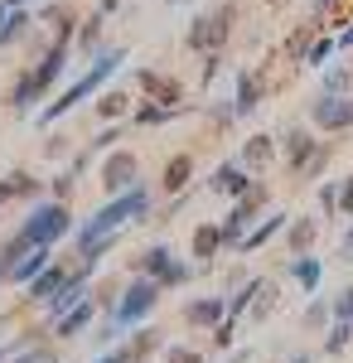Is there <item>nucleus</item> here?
Segmentation results:
<instances>
[{
    "mask_svg": "<svg viewBox=\"0 0 353 363\" xmlns=\"http://www.w3.org/2000/svg\"><path fill=\"white\" fill-rule=\"evenodd\" d=\"M145 203H150V199H145V189H136V184H131V189H121V199H111L102 213H92V218L78 228V247H82V257H97V252H102V242H107L116 228L145 213Z\"/></svg>",
    "mask_w": 353,
    "mask_h": 363,
    "instance_id": "1",
    "label": "nucleus"
},
{
    "mask_svg": "<svg viewBox=\"0 0 353 363\" xmlns=\"http://www.w3.org/2000/svg\"><path fill=\"white\" fill-rule=\"evenodd\" d=\"M121 63H126V49H97V54H92V68H87V73H82L73 87H63V97H58V102H49V107L39 112V121H58V116H68V112L82 102V97H92L97 87L107 83Z\"/></svg>",
    "mask_w": 353,
    "mask_h": 363,
    "instance_id": "2",
    "label": "nucleus"
},
{
    "mask_svg": "<svg viewBox=\"0 0 353 363\" xmlns=\"http://www.w3.org/2000/svg\"><path fill=\"white\" fill-rule=\"evenodd\" d=\"M232 20H237V5H232V0H223V5H213V10L194 15L184 44H189L194 54H218V49L228 44V34H232Z\"/></svg>",
    "mask_w": 353,
    "mask_h": 363,
    "instance_id": "3",
    "label": "nucleus"
},
{
    "mask_svg": "<svg viewBox=\"0 0 353 363\" xmlns=\"http://www.w3.org/2000/svg\"><path fill=\"white\" fill-rule=\"evenodd\" d=\"M73 228V218H68V208L63 203H39L34 213H29V223L20 228V242L25 247H49V242H58L63 233Z\"/></svg>",
    "mask_w": 353,
    "mask_h": 363,
    "instance_id": "4",
    "label": "nucleus"
},
{
    "mask_svg": "<svg viewBox=\"0 0 353 363\" xmlns=\"http://www.w3.org/2000/svg\"><path fill=\"white\" fill-rule=\"evenodd\" d=\"M310 121L320 131H353V102L349 92H320L315 107H310Z\"/></svg>",
    "mask_w": 353,
    "mask_h": 363,
    "instance_id": "5",
    "label": "nucleus"
},
{
    "mask_svg": "<svg viewBox=\"0 0 353 363\" xmlns=\"http://www.w3.org/2000/svg\"><path fill=\"white\" fill-rule=\"evenodd\" d=\"M155 296H160V281H131L126 301L116 306V325H136L140 315L155 306Z\"/></svg>",
    "mask_w": 353,
    "mask_h": 363,
    "instance_id": "6",
    "label": "nucleus"
},
{
    "mask_svg": "<svg viewBox=\"0 0 353 363\" xmlns=\"http://www.w3.org/2000/svg\"><path fill=\"white\" fill-rule=\"evenodd\" d=\"M68 54H73V44L54 39V44H49V54L39 58V68H29V73H34V83H39V92H49V87L63 78V68H68Z\"/></svg>",
    "mask_w": 353,
    "mask_h": 363,
    "instance_id": "7",
    "label": "nucleus"
},
{
    "mask_svg": "<svg viewBox=\"0 0 353 363\" xmlns=\"http://www.w3.org/2000/svg\"><path fill=\"white\" fill-rule=\"evenodd\" d=\"M136 155H131V150H116V155H111L107 160V169H102V184H107L111 194H116V189H131V184H136Z\"/></svg>",
    "mask_w": 353,
    "mask_h": 363,
    "instance_id": "8",
    "label": "nucleus"
},
{
    "mask_svg": "<svg viewBox=\"0 0 353 363\" xmlns=\"http://www.w3.org/2000/svg\"><path fill=\"white\" fill-rule=\"evenodd\" d=\"M262 107V78L257 73H237V97H232V116H252Z\"/></svg>",
    "mask_w": 353,
    "mask_h": 363,
    "instance_id": "9",
    "label": "nucleus"
},
{
    "mask_svg": "<svg viewBox=\"0 0 353 363\" xmlns=\"http://www.w3.org/2000/svg\"><path fill=\"white\" fill-rule=\"evenodd\" d=\"M213 189H218V194L242 199L247 189H252V179H247V169H242V165H218V174H213Z\"/></svg>",
    "mask_w": 353,
    "mask_h": 363,
    "instance_id": "10",
    "label": "nucleus"
},
{
    "mask_svg": "<svg viewBox=\"0 0 353 363\" xmlns=\"http://www.w3.org/2000/svg\"><path fill=\"white\" fill-rule=\"evenodd\" d=\"M29 25H34V20L25 15V5H5V20H0V44H15V39H25Z\"/></svg>",
    "mask_w": 353,
    "mask_h": 363,
    "instance_id": "11",
    "label": "nucleus"
},
{
    "mask_svg": "<svg viewBox=\"0 0 353 363\" xmlns=\"http://www.w3.org/2000/svg\"><path fill=\"white\" fill-rule=\"evenodd\" d=\"M145 272H150V277H160L164 286H174V281H184V267H174V262H169V252H164V247L145 252Z\"/></svg>",
    "mask_w": 353,
    "mask_h": 363,
    "instance_id": "12",
    "label": "nucleus"
},
{
    "mask_svg": "<svg viewBox=\"0 0 353 363\" xmlns=\"http://www.w3.org/2000/svg\"><path fill=\"white\" fill-rule=\"evenodd\" d=\"M102 25H107V15H87V20H82V29L73 34L78 54H97V49H102Z\"/></svg>",
    "mask_w": 353,
    "mask_h": 363,
    "instance_id": "13",
    "label": "nucleus"
},
{
    "mask_svg": "<svg viewBox=\"0 0 353 363\" xmlns=\"http://www.w3.org/2000/svg\"><path fill=\"white\" fill-rule=\"evenodd\" d=\"M34 97H44L39 83H34V73H20V83L10 87V107H15V112H29V107H34Z\"/></svg>",
    "mask_w": 353,
    "mask_h": 363,
    "instance_id": "14",
    "label": "nucleus"
},
{
    "mask_svg": "<svg viewBox=\"0 0 353 363\" xmlns=\"http://www.w3.org/2000/svg\"><path fill=\"white\" fill-rule=\"evenodd\" d=\"M44 267H49V247H29V257H25V262H15V267H5V272H10L15 281H29L34 272H44Z\"/></svg>",
    "mask_w": 353,
    "mask_h": 363,
    "instance_id": "15",
    "label": "nucleus"
},
{
    "mask_svg": "<svg viewBox=\"0 0 353 363\" xmlns=\"http://www.w3.org/2000/svg\"><path fill=\"white\" fill-rule=\"evenodd\" d=\"M194 174V155H174L169 165H164V189H184Z\"/></svg>",
    "mask_w": 353,
    "mask_h": 363,
    "instance_id": "16",
    "label": "nucleus"
},
{
    "mask_svg": "<svg viewBox=\"0 0 353 363\" xmlns=\"http://www.w3.org/2000/svg\"><path fill=\"white\" fill-rule=\"evenodd\" d=\"M281 228H286V213H271V218H267V223L257 228V233H242V247L252 252V247H262V242H271V238L281 233Z\"/></svg>",
    "mask_w": 353,
    "mask_h": 363,
    "instance_id": "17",
    "label": "nucleus"
},
{
    "mask_svg": "<svg viewBox=\"0 0 353 363\" xmlns=\"http://www.w3.org/2000/svg\"><path fill=\"white\" fill-rule=\"evenodd\" d=\"M271 150H276V145H271V136H252V140H247V150H242V165L262 169L267 160H271Z\"/></svg>",
    "mask_w": 353,
    "mask_h": 363,
    "instance_id": "18",
    "label": "nucleus"
},
{
    "mask_svg": "<svg viewBox=\"0 0 353 363\" xmlns=\"http://www.w3.org/2000/svg\"><path fill=\"white\" fill-rule=\"evenodd\" d=\"M334 49H339V44H334L329 34H320V39H310V49H305V58H300V63H310V68H325Z\"/></svg>",
    "mask_w": 353,
    "mask_h": 363,
    "instance_id": "19",
    "label": "nucleus"
},
{
    "mask_svg": "<svg viewBox=\"0 0 353 363\" xmlns=\"http://www.w3.org/2000/svg\"><path fill=\"white\" fill-rule=\"evenodd\" d=\"M291 272H296V281L305 286V291H315V286H320V262H315V257H296V267H291Z\"/></svg>",
    "mask_w": 353,
    "mask_h": 363,
    "instance_id": "20",
    "label": "nucleus"
},
{
    "mask_svg": "<svg viewBox=\"0 0 353 363\" xmlns=\"http://www.w3.org/2000/svg\"><path fill=\"white\" fill-rule=\"evenodd\" d=\"M169 116H179V107H169V102L155 107V102H150V107H140V112H136V121H140V126H160V121H169Z\"/></svg>",
    "mask_w": 353,
    "mask_h": 363,
    "instance_id": "21",
    "label": "nucleus"
},
{
    "mask_svg": "<svg viewBox=\"0 0 353 363\" xmlns=\"http://www.w3.org/2000/svg\"><path fill=\"white\" fill-rule=\"evenodd\" d=\"M349 339H353V320H334V330H329V339H325V354H339Z\"/></svg>",
    "mask_w": 353,
    "mask_h": 363,
    "instance_id": "22",
    "label": "nucleus"
},
{
    "mask_svg": "<svg viewBox=\"0 0 353 363\" xmlns=\"http://www.w3.org/2000/svg\"><path fill=\"white\" fill-rule=\"evenodd\" d=\"M189 320H198V325H218V320H223V301H198V306H189Z\"/></svg>",
    "mask_w": 353,
    "mask_h": 363,
    "instance_id": "23",
    "label": "nucleus"
},
{
    "mask_svg": "<svg viewBox=\"0 0 353 363\" xmlns=\"http://www.w3.org/2000/svg\"><path fill=\"white\" fill-rule=\"evenodd\" d=\"M87 315H92V306H87V301H78V310H68V315H63L58 335H78L82 325H87Z\"/></svg>",
    "mask_w": 353,
    "mask_h": 363,
    "instance_id": "24",
    "label": "nucleus"
},
{
    "mask_svg": "<svg viewBox=\"0 0 353 363\" xmlns=\"http://www.w3.org/2000/svg\"><path fill=\"white\" fill-rule=\"evenodd\" d=\"M349 87H353L349 68H329V73H325V92H349Z\"/></svg>",
    "mask_w": 353,
    "mask_h": 363,
    "instance_id": "25",
    "label": "nucleus"
},
{
    "mask_svg": "<svg viewBox=\"0 0 353 363\" xmlns=\"http://www.w3.org/2000/svg\"><path fill=\"white\" fill-rule=\"evenodd\" d=\"M97 112H102V116H121V112H126V97H121V92H102Z\"/></svg>",
    "mask_w": 353,
    "mask_h": 363,
    "instance_id": "26",
    "label": "nucleus"
},
{
    "mask_svg": "<svg viewBox=\"0 0 353 363\" xmlns=\"http://www.w3.org/2000/svg\"><path fill=\"white\" fill-rule=\"evenodd\" d=\"M58 286H63V272H44V277L34 281V301H39V296H54Z\"/></svg>",
    "mask_w": 353,
    "mask_h": 363,
    "instance_id": "27",
    "label": "nucleus"
},
{
    "mask_svg": "<svg viewBox=\"0 0 353 363\" xmlns=\"http://www.w3.org/2000/svg\"><path fill=\"white\" fill-rule=\"evenodd\" d=\"M310 238H315V223H310V218L291 228V247H296V252H305V247H310Z\"/></svg>",
    "mask_w": 353,
    "mask_h": 363,
    "instance_id": "28",
    "label": "nucleus"
},
{
    "mask_svg": "<svg viewBox=\"0 0 353 363\" xmlns=\"http://www.w3.org/2000/svg\"><path fill=\"white\" fill-rule=\"evenodd\" d=\"M334 213H344V218H353V174L339 184V203H334Z\"/></svg>",
    "mask_w": 353,
    "mask_h": 363,
    "instance_id": "29",
    "label": "nucleus"
},
{
    "mask_svg": "<svg viewBox=\"0 0 353 363\" xmlns=\"http://www.w3.org/2000/svg\"><path fill=\"white\" fill-rule=\"evenodd\" d=\"M78 296H82V286H78V281H63V291L54 296V310H68L73 301H78Z\"/></svg>",
    "mask_w": 353,
    "mask_h": 363,
    "instance_id": "30",
    "label": "nucleus"
},
{
    "mask_svg": "<svg viewBox=\"0 0 353 363\" xmlns=\"http://www.w3.org/2000/svg\"><path fill=\"white\" fill-rule=\"evenodd\" d=\"M334 320H353V286H349V291H339V301H334Z\"/></svg>",
    "mask_w": 353,
    "mask_h": 363,
    "instance_id": "31",
    "label": "nucleus"
},
{
    "mask_svg": "<svg viewBox=\"0 0 353 363\" xmlns=\"http://www.w3.org/2000/svg\"><path fill=\"white\" fill-rule=\"evenodd\" d=\"M305 320H310V325H325L329 310H325V306H310V310H305Z\"/></svg>",
    "mask_w": 353,
    "mask_h": 363,
    "instance_id": "32",
    "label": "nucleus"
},
{
    "mask_svg": "<svg viewBox=\"0 0 353 363\" xmlns=\"http://www.w3.org/2000/svg\"><path fill=\"white\" fill-rule=\"evenodd\" d=\"M310 10H315V20H325L329 10H334V0H315V5H310Z\"/></svg>",
    "mask_w": 353,
    "mask_h": 363,
    "instance_id": "33",
    "label": "nucleus"
},
{
    "mask_svg": "<svg viewBox=\"0 0 353 363\" xmlns=\"http://www.w3.org/2000/svg\"><path fill=\"white\" fill-rule=\"evenodd\" d=\"M334 44H339V49H353V25L344 29V34H339V39H334Z\"/></svg>",
    "mask_w": 353,
    "mask_h": 363,
    "instance_id": "34",
    "label": "nucleus"
},
{
    "mask_svg": "<svg viewBox=\"0 0 353 363\" xmlns=\"http://www.w3.org/2000/svg\"><path fill=\"white\" fill-rule=\"evenodd\" d=\"M20 363H54V354H25Z\"/></svg>",
    "mask_w": 353,
    "mask_h": 363,
    "instance_id": "35",
    "label": "nucleus"
},
{
    "mask_svg": "<svg viewBox=\"0 0 353 363\" xmlns=\"http://www.w3.org/2000/svg\"><path fill=\"white\" fill-rule=\"evenodd\" d=\"M111 10H121V0H102L97 5V15H111Z\"/></svg>",
    "mask_w": 353,
    "mask_h": 363,
    "instance_id": "36",
    "label": "nucleus"
},
{
    "mask_svg": "<svg viewBox=\"0 0 353 363\" xmlns=\"http://www.w3.org/2000/svg\"><path fill=\"white\" fill-rule=\"evenodd\" d=\"M102 363H131V354H111V359H102Z\"/></svg>",
    "mask_w": 353,
    "mask_h": 363,
    "instance_id": "37",
    "label": "nucleus"
},
{
    "mask_svg": "<svg viewBox=\"0 0 353 363\" xmlns=\"http://www.w3.org/2000/svg\"><path fill=\"white\" fill-rule=\"evenodd\" d=\"M344 252H353V228H349V238H344Z\"/></svg>",
    "mask_w": 353,
    "mask_h": 363,
    "instance_id": "38",
    "label": "nucleus"
},
{
    "mask_svg": "<svg viewBox=\"0 0 353 363\" xmlns=\"http://www.w3.org/2000/svg\"><path fill=\"white\" fill-rule=\"evenodd\" d=\"M5 199H10V184H0V203H5Z\"/></svg>",
    "mask_w": 353,
    "mask_h": 363,
    "instance_id": "39",
    "label": "nucleus"
},
{
    "mask_svg": "<svg viewBox=\"0 0 353 363\" xmlns=\"http://www.w3.org/2000/svg\"><path fill=\"white\" fill-rule=\"evenodd\" d=\"M0 5H29V0H0Z\"/></svg>",
    "mask_w": 353,
    "mask_h": 363,
    "instance_id": "40",
    "label": "nucleus"
},
{
    "mask_svg": "<svg viewBox=\"0 0 353 363\" xmlns=\"http://www.w3.org/2000/svg\"><path fill=\"white\" fill-rule=\"evenodd\" d=\"M291 363H310V359H305V354H296V359H291Z\"/></svg>",
    "mask_w": 353,
    "mask_h": 363,
    "instance_id": "41",
    "label": "nucleus"
},
{
    "mask_svg": "<svg viewBox=\"0 0 353 363\" xmlns=\"http://www.w3.org/2000/svg\"><path fill=\"white\" fill-rule=\"evenodd\" d=\"M169 5H189V0H169Z\"/></svg>",
    "mask_w": 353,
    "mask_h": 363,
    "instance_id": "42",
    "label": "nucleus"
},
{
    "mask_svg": "<svg viewBox=\"0 0 353 363\" xmlns=\"http://www.w3.org/2000/svg\"><path fill=\"white\" fill-rule=\"evenodd\" d=\"M179 363H198V359H179Z\"/></svg>",
    "mask_w": 353,
    "mask_h": 363,
    "instance_id": "43",
    "label": "nucleus"
},
{
    "mask_svg": "<svg viewBox=\"0 0 353 363\" xmlns=\"http://www.w3.org/2000/svg\"><path fill=\"white\" fill-rule=\"evenodd\" d=\"M0 20H5V5H0Z\"/></svg>",
    "mask_w": 353,
    "mask_h": 363,
    "instance_id": "44",
    "label": "nucleus"
}]
</instances>
